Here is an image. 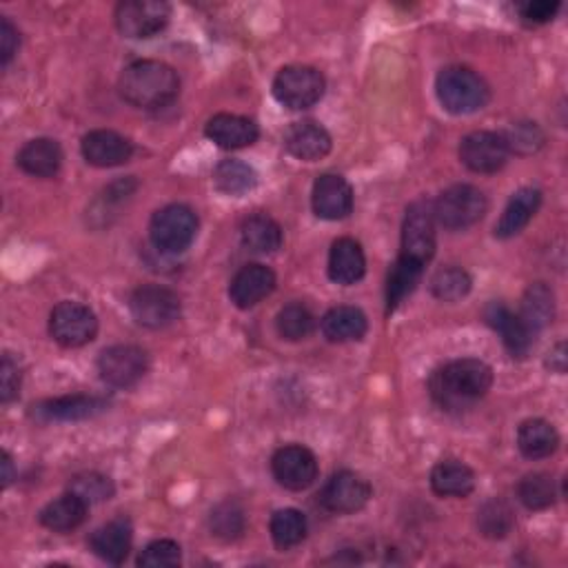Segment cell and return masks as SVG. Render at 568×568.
Instances as JSON below:
<instances>
[{
    "label": "cell",
    "instance_id": "cell-18",
    "mask_svg": "<svg viewBox=\"0 0 568 568\" xmlns=\"http://www.w3.org/2000/svg\"><path fill=\"white\" fill-rule=\"evenodd\" d=\"M275 284L277 277L266 264H245L229 284V298L238 309H251L273 294Z\"/></svg>",
    "mask_w": 568,
    "mask_h": 568
},
{
    "label": "cell",
    "instance_id": "cell-29",
    "mask_svg": "<svg viewBox=\"0 0 568 568\" xmlns=\"http://www.w3.org/2000/svg\"><path fill=\"white\" fill-rule=\"evenodd\" d=\"M557 446H559V433L550 422L542 418H531L520 424L518 448L524 457L544 459V457H550L557 451Z\"/></svg>",
    "mask_w": 568,
    "mask_h": 568
},
{
    "label": "cell",
    "instance_id": "cell-27",
    "mask_svg": "<svg viewBox=\"0 0 568 568\" xmlns=\"http://www.w3.org/2000/svg\"><path fill=\"white\" fill-rule=\"evenodd\" d=\"M87 513H89V504L84 500H80L76 493L67 491L65 496L49 502L41 511L38 520L45 529H49L54 533H71L84 524Z\"/></svg>",
    "mask_w": 568,
    "mask_h": 568
},
{
    "label": "cell",
    "instance_id": "cell-23",
    "mask_svg": "<svg viewBox=\"0 0 568 568\" xmlns=\"http://www.w3.org/2000/svg\"><path fill=\"white\" fill-rule=\"evenodd\" d=\"M329 277L342 287L360 282L366 273V255L362 245L353 238H340L331 245L329 251Z\"/></svg>",
    "mask_w": 568,
    "mask_h": 568
},
{
    "label": "cell",
    "instance_id": "cell-28",
    "mask_svg": "<svg viewBox=\"0 0 568 568\" xmlns=\"http://www.w3.org/2000/svg\"><path fill=\"white\" fill-rule=\"evenodd\" d=\"M368 331V320L362 309L357 307H333L325 318H322V333L329 342L344 344V342H357L366 336Z\"/></svg>",
    "mask_w": 568,
    "mask_h": 568
},
{
    "label": "cell",
    "instance_id": "cell-21",
    "mask_svg": "<svg viewBox=\"0 0 568 568\" xmlns=\"http://www.w3.org/2000/svg\"><path fill=\"white\" fill-rule=\"evenodd\" d=\"M132 542H134V529L132 522L127 518H116L112 522H107L105 526L96 529L89 539V546L93 550V555L101 557L107 564H123L132 550Z\"/></svg>",
    "mask_w": 568,
    "mask_h": 568
},
{
    "label": "cell",
    "instance_id": "cell-26",
    "mask_svg": "<svg viewBox=\"0 0 568 568\" xmlns=\"http://www.w3.org/2000/svg\"><path fill=\"white\" fill-rule=\"evenodd\" d=\"M63 147L54 138H34L16 156L19 167L34 178H54L63 167Z\"/></svg>",
    "mask_w": 568,
    "mask_h": 568
},
{
    "label": "cell",
    "instance_id": "cell-19",
    "mask_svg": "<svg viewBox=\"0 0 568 568\" xmlns=\"http://www.w3.org/2000/svg\"><path fill=\"white\" fill-rule=\"evenodd\" d=\"M485 320L487 325L502 338V344L507 347V351L518 357L524 360L531 349H533V331L522 322V318L518 314H513L507 305L502 303H491L485 309Z\"/></svg>",
    "mask_w": 568,
    "mask_h": 568
},
{
    "label": "cell",
    "instance_id": "cell-44",
    "mask_svg": "<svg viewBox=\"0 0 568 568\" xmlns=\"http://www.w3.org/2000/svg\"><path fill=\"white\" fill-rule=\"evenodd\" d=\"M559 3H555V0H533V3H526V5H520V16L526 21V23H533V25H544V23H550L557 12H559Z\"/></svg>",
    "mask_w": 568,
    "mask_h": 568
},
{
    "label": "cell",
    "instance_id": "cell-32",
    "mask_svg": "<svg viewBox=\"0 0 568 568\" xmlns=\"http://www.w3.org/2000/svg\"><path fill=\"white\" fill-rule=\"evenodd\" d=\"M242 245L255 253H275L282 247V227L269 214H253L240 227Z\"/></svg>",
    "mask_w": 568,
    "mask_h": 568
},
{
    "label": "cell",
    "instance_id": "cell-25",
    "mask_svg": "<svg viewBox=\"0 0 568 568\" xmlns=\"http://www.w3.org/2000/svg\"><path fill=\"white\" fill-rule=\"evenodd\" d=\"M431 489L440 498H468L476 491V473L459 459H442L431 470Z\"/></svg>",
    "mask_w": 568,
    "mask_h": 568
},
{
    "label": "cell",
    "instance_id": "cell-11",
    "mask_svg": "<svg viewBox=\"0 0 568 568\" xmlns=\"http://www.w3.org/2000/svg\"><path fill=\"white\" fill-rule=\"evenodd\" d=\"M171 19V8L162 0H127L116 10V27L123 36L143 41L160 34Z\"/></svg>",
    "mask_w": 568,
    "mask_h": 568
},
{
    "label": "cell",
    "instance_id": "cell-2",
    "mask_svg": "<svg viewBox=\"0 0 568 568\" xmlns=\"http://www.w3.org/2000/svg\"><path fill=\"white\" fill-rule=\"evenodd\" d=\"M118 91L125 103L136 110H162L180 93L175 69L160 60H136L127 65L118 78Z\"/></svg>",
    "mask_w": 568,
    "mask_h": 568
},
{
    "label": "cell",
    "instance_id": "cell-24",
    "mask_svg": "<svg viewBox=\"0 0 568 568\" xmlns=\"http://www.w3.org/2000/svg\"><path fill=\"white\" fill-rule=\"evenodd\" d=\"M542 205V192L535 186H522L509 201L502 218L496 225V238L509 240L526 229Z\"/></svg>",
    "mask_w": 568,
    "mask_h": 568
},
{
    "label": "cell",
    "instance_id": "cell-35",
    "mask_svg": "<svg viewBox=\"0 0 568 568\" xmlns=\"http://www.w3.org/2000/svg\"><path fill=\"white\" fill-rule=\"evenodd\" d=\"M209 531L214 537L225 542H234L242 537L247 531V515L242 504L231 498L216 504L209 513Z\"/></svg>",
    "mask_w": 568,
    "mask_h": 568
},
{
    "label": "cell",
    "instance_id": "cell-37",
    "mask_svg": "<svg viewBox=\"0 0 568 568\" xmlns=\"http://www.w3.org/2000/svg\"><path fill=\"white\" fill-rule=\"evenodd\" d=\"M473 289V280L462 266L438 269L431 277V294L442 303H457Z\"/></svg>",
    "mask_w": 568,
    "mask_h": 568
},
{
    "label": "cell",
    "instance_id": "cell-40",
    "mask_svg": "<svg viewBox=\"0 0 568 568\" xmlns=\"http://www.w3.org/2000/svg\"><path fill=\"white\" fill-rule=\"evenodd\" d=\"M69 491L76 493L80 500H84L89 507H93V504L112 500L116 493V487L107 476H103V473L87 470V473H78V476L71 478Z\"/></svg>",
    "mask_w": 568,
    "mask_h": 568
},
{
    "label": "cell",
    "instance_id": "cell-15",
    "mask_svg": "<svg viewBox=\"0 0 568 568\" xmlns=\"http://www.w3.org/2000/svg\"><path fill=\"white\" fill-rule=\"evenodd\" d=\"M80 151H82V158L91 167L112 169V167H121L132 160L134 145L129 138L121 136L118 132L93 129L82 136Z\"/></svg>",
    "mask_w": 568,
    "mask_h": 568
},
{
    "label": "cell",
    "instance_id": "cell-39",
    "mask_svg": "<svg viewBox=\"0 0 568 568\" xmlns=\"http://www.w3.org/2000/svg\"><path fill=\"white\" fill-rule=\"evenodd\" d=\"M515 526V515L504 500H489L478 511V529L489 539H504Z\"/></svg>",
    "mask_w": 568,
    "mask_h": 568
},
{
    "label": "cell",
    "instance_id": "cell-14",
    "mask_svg": "<svg viewBox=\"0 0 568 568\" xmlns=\"http://www.w3.org/2000/svg\"><path fill=\"white\" fill-rule=\"evenodd\" d=\"M318 500L329 513H338V515L357 513L371 500V485L353 470H340L325 485Z\"/></svg>",
    "mask_w": 568,
    "mask_h": 568
},
{
    "label": "cell",
    "instance_id": "cell-6",
    "mask_svg": "<svg viewBox=\"0 0 568 568\" xmlns=\"http://www.w3.org/2000/svg\"><path fill=\"white\" fill-rule=\"evenodd\" d=\"M487 196L473 184H453L433 203L435 220L451 231L473 227L487 216Z\"/></svg>",
    "mask_w": 568,
    "mask_h": 568
},
{
    "label": "cell",
    "instance_id": "cell-31",
    "mask_svg": "<svg viewBox=\"0 0 568 568\" xmlns=\"http://www.w3.org/2000/svg\"><path fill=\"white\" fill-rule=\"evenodd\" d=\"M522 322L533 331L546 329L553 318H555V294L544 282H535L526 289L522 298V311H520Z\"/></svg>",
    "mask_w": 568,
    "mask_h": 568
},
{
    "label": "cell",
    "instance_id": "cell-34",
    "mask_svg": "<svg viewBox=\"0 0 568 568\" xmlns=\"http://www.w3.org/2000/svg\"><path fill=\"white\" fill-rule=\"evenodd\" d=\"M269 531H271V539L277 548H282V550L294 548V546L303 544L307 537V518L298 509H277L271 515Z\"/></svg>",
    "mask_w": 568,
    "mask_h": 568
},
{
    "label": "cell",
    "instance_id": "cell-1",
    "mask_svg": "<svg viewBox=\"0 0 568 568\" xmlns=\"http://www.w3.org/2000/svg\"><path fill=\"white\" fill-rule=\"evenodd\" d=\"M493 387V368L478 357L451 360L435 368L429 380L433 402L446 413H464L476 407Z\"/></svg>",
    "mask_w": 568,
    "mask_h": 568
},
{
    "label": "cell",
    "instance_id": "cell-20",
    "mask_svg": "<svg viewBox=\"0 0 568 568\" xmlns=\"http://www.w3.org/2000/svg\"><path fill=\"white\" fill-rule=\"evenodd\" d=\"M331 147V134L316 121L294 123L287 134H284V149L303 162H316L325 158Z\"/></svg>",
    "mask_w": 568,
    "mask_h": 568
},
{
    "label": "cell",
    "instance_id": "cell-12",
    "mask_svg": "<svg viewBox=\"0 0 568 568\" xmlns=\"http://www.w3.org/2000/svg\"><path fill=\"white\" fill-rule=\"evenodd\" d=\"M509 145L502 134L473 132L459 143V160L473 173H498L509 162Z\"/></svg>",
    "mask_w": 568,
    "mask_h": 568
},
{
    "label": "cell",
    "instance_id": "cell-16",
    "mask_svg": "<svg viewBox=\"0 0 568 568\" xmlns=\"http://www.w3.org/2000/svg\"><path fill=\"white\" fill-rule=\"evenodd\" d=\"M311 205L322 220H344L353 212V189L347 178L338 173H325L314 182Z\"/></svg>",
    "mask_w": 568,
    "mask_h": 568
},
{
    "label": "cell",
    "instance_id": "cell-10",
    "mask_svg": "<svg viewBox=\"0 0 568 568\" xmlns=\"http://www.w3.org/2000/svg\"><path fill=\"white\" fill-rule=\"evenodd\" d=\"M271 473L287 491H305L318 480V457L303 444H287L273 453Z\"/></svg>",
    "mask_w": 568,
    "mask_h": 568
},
{
    "label": "cell",
    "instance_id": "cell-7",
    "mask_svg": "<svg viewBox=\"0 0 568 568\" xmlns=\"http://www.w3.org/2000/svg\"><path fill=\"white\" fill-rule=\"evenodd\" d=\"M129 311L140 327L158 331L171 327L180 318L182 303L175 292L160 287V284H143L129 298Z\"/></svg>",
    "mask_w": 568,
    "mask_h": 568
},
{
    "label": "cell",
    "instance_id": "cell-38",
    "mask_svg": "<svg viewBox=\"0 0 568 568\" xmlns=\"http://www.w3.org/2000/svg\"><path fill=\"white\" fill-rule=\"evenodd\" d=\"M275 329L282 340L300 342L314 333L316 318L303 303H292L280 309V314L275 318Z\"/></svg>",
    "mask_w": 568,
    "mask_h": 568
},
{
    "label": "cell",
    "instance_id": "cell-43",
    "mask_svg": "<svg viewBox=\"0 0 568 568\" xmlns=\"http://www.w3.org/2000/svg\"><path fill=\"white\" fill-rule=\"evenodd\" d=\"M21 385H23L21 366L12 357V353H5L3 362H0V400H3V405H10L21 396Z\"/></svg>",
    "mask_w": 568,
    "mask_h": 568
},
{
    "label": "cell",
    "instance_id": "cell-30",
    "mask_svg": "<svg viewBox=\"0 0 568 568\" xmlns=\"http://www.w3.org/2000/svg\"><path fill=\"white\" fill-rule=\"evenodd\" d=\"M422 273H424V264H420L411 258H405V255H400L396 260V264L391 266L389 277H387V314L389 316L416 292V287L422 280Z\"/></svg>",
    "mask_w": 568,
    "mask_h": 568
},
{
    "label": "cell",
    "instance_id": "cell-42",
    "mask_svg": "<svg viewBox=\"0 0 568 568\" xmlns=\"http://www.w3.org/2000/svg\"><path fill=\"white\" fill-rule=\"evenodd\" d=\"M511 154H535L544 145V134L535 123H518L511 127V132L502 134Z\"/></svg>",
    "mask_w": 568,
    "mask_h": 568
},
{
    "label": "cell",
    "instance_id": "cell-9",
    "mask_svg": "<svg viewBox=\"0 0 568 568\" xmlns=\"http://www.w3.org/2000/svg\"><path fill=\"white\" fill-rule=\"evenodd\" d=\"M149 371V355L136 344H116L101 353V380L114 389L136 387Z\"/></svg>",
    "mask_w": 568,
    "mask_h": 568
},
{
    "label": "cell",
    "instance_id": "cell-5",
    "mask_svg": "<svg viewBox=\"0 0 568 568\" xmlns=\"http://www.w3.org/2000/svg\"><path fill=\"white\" fill-rule=\"evenodd\" d=\"M198 236V214L186 205H167L158 209L149 225L151 245L162 253H182Z\"/></svg>",
    "mask_w": 568,
    "mask_h": 568
},
{
    "label": "cell",
    "instance_id": "cell-17",
    "mask_svg": "<svg viewBox=\"0 0 568 568\" xmlns=\"http://www.w3.org/2000/svg\"><path fill=\"white\" fill-rule=\"evenodd\" d=\"M110 402L99 396H63L32 407V416L41 422H82L105 413Z\"/></svg>",
    "mask_w": 568,
    "mask_h": 568
},
{
    "label": "cell",
    "instance_id": "cell-4",
    "mask_svg": "<svg viewBox=\"0 0 568 568\" xmlns=\"http://www.w3.org/2000/svg\"><path fill=\"white\" fill-rule=\"evenodd\" d=\"M327 80L322 71L309 65L282 67L273 78V96L280 105L294 112H303L322 101Z\"/></svg>",
    "mask_w": 568,
    "mask_h": 568
},
{
    "label": "cell",
    "instance_id": "cell-41",
    "mask_svg": "<svg viewBox=\"0 0 568 568\" xmlns=\"http://www.w3.org/2000/svg\"><path fill=\"white\" fill-rule=\"evenodd\" d=\"M182 561V548L173 539H156L145 546L138 555V566L143 568H173Z\"/></svg>",
    "mask_w": 568,
    "mask_h": 568
},
{
    "label": "cell",
    "instance_id": "cell-46",
    "mask_svg": "<svg viewBox=\"0 0 568 568\" xmlns=\"http://www.w3.org/2000/svg\"><path fill=\"white\" fill-rule=\"evenodd\" d=\"M546 368H550L553 373H566V344L564 342H559L555 349L548 351Z\"/></svg>",
    "mask_w": 568,
    "mask_h": 568
},
{
    "label": "cell",
    "instance_id": "cell-13",
    "mask_svg": "<svg viewBox=\"0 0 568 568\" xmlns=\"http://www.w3.org/2000/svg\"><path fill=\"white\" fill-rule=\"evenodd\" d=\"M400 255L420 264H427L435 255V216L429 201H418L407 209Z\"/></svg>",
    "mask_w": 568,
    "mask_h": 568
},
{
    "label": "cell",
    "instance_id": "cell-45",
    "mask_svg": "<svg viewBox=\"0 0 568 568\" xmlns=\"http://www.w3.org/2000/svg\"><path fill=\"white\" fill-rule=\"evenodd\" d=\"M21 47V34L19 30L10 23V19H3L0 23V60H3V67H8L14 56L19 54Z\"/></svg>",
    "mask_w": 568,
    "mask_h": 568
},
{
    "label": "cell",
    "instance_id": "cell-36",
    "mask_svg": "<svg viewBox=\"0 0 568 568\" xmlns=\"http://www.w3.org/2000/svg\"><path fill=\"white\" fill-rule=\"evenodd\" d=\"M518 498L529 511H544L555 504L557 489L548 473H529L518 485Z\"/></svg>",
    "mask_w": 568,
    "mask_h": 568
},
{
    "label": "cell",
    "instance_id": "cell-8",
    "mask_svg": "<svg viewBox=\"0 0 568 568\" xmlns=\"http://www.w3.org/2000/svg\"><path fill=\"white\" fill-rule=\"evenodd\" d=\"M49 333L65 349L89 344L99 333V318L87 305L65 300L49 316Z\"/></svg>",
    "mask_w": 568,
    "mask_h": 568
},
{
    "label": "cell",
    "instance_id": "cell-3",
    "mask_svg": "<svg viewBox=\"0 0 568 568\" xmlns=\"http://www.w3.org/2000/svg\"><path fill=\"white\" fill-rule=\"evenodd\" d=\"M435 93L440 105L453 116H468L485 110L491 101L487 80L468 67H444L435 78Z\"/></svg>",
    "mask_w": 568,
    "mask_h": 568
},
{
    "label": "cell",
    "instance_id": "cell-33",
    "mask_svg": "<svg viewBox=\"0 0 568 568\" xmlns=\"http://www.w3.org/2000/svg\"><path fill=\"white\" fill-rule=\"evenodd\" d=\"M214 184L227 196H245L258 184V173L251 164L229 158L214 169Z\"/></svg>",
    "mask_w": 568,
    "mask_h": 568
},
{
    "label": "cell",
    "instance_id": "cell-22",
    "mask_svg": "<svg viewBox=\"0 0 568 568\" xmlns=\"http://www.w3.org/2000/svg\"><path fill=\"white\" fill-rule=\"evenodd\" d=\"M205 136L220 149H245L260 138V129L251 118L236 114H216L205 127Z\"/></svg>",
    "mask_w": 568,
    "mask_h": 568
},
{
    "label": "cell",
    "instance_id": "cell-47",
    "mask_svg": "<svg viewBox=\"0 0 568 568\" xmlns=\"http://www.w3.org/2000/svg\"><path fill=\"white\" fill-rule=\"evenodd\" d=\"M0 464H3V487L8 489L14 482V476H16V473H14V459H12V455L8 451L3 453V462H0Z\"/></svg>",
    "mask_w": 568,
    "mask_h": 568
}]
</instances>
